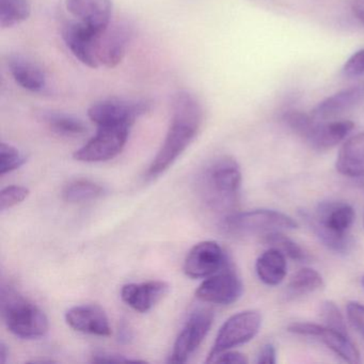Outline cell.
Instances as JSON below:
<instances>
[{"label":"cell","mask_w":364,"mask_h":364,"mask_svg":"<svg viewBox=\"0 0 364 364\" xmlns=\"http://www.w3.org/2000/svg\"><path fill=\"white\" fill-rule=\"evenodd\" d=\"M203 121L201 104L191 93L180 91L173 97L172 117L165 140L146 170V180L167 171L196 139Z\"/></svg>","instance_id":"6da1fadb"},{"label":"cell","mask_w":364,"mask_h":364,"mask_svg":"<svg viewBox=\"0 0 364 364\" xmlns=\"http://www.w3.org/2000/svg\"><path fill=\"white\" fill-rule=\"evenodd\" d=\"M242 186V170L229 155L213 159L200 174L198 189L203 203L217 214L234 213Z\"/></svg>","instance_id":"7a4b0ae2"},{"label":"cell","mask_w":364,"mask_h":364,"mask_svg":"<svg viewBox=\"0 0 364 364\" xmlns=\"http://www.w3.org/2000/svg\"><path fill=\"white\" fill-rule=\"evenodd\" d=\"M300 217L316 237L330 250L346 253L350 249L349 230L355 221V210L345 202H323L314 214L300 210Z\"/></svg>","instance_id":"3957f363"},{"label":"cell","mask_w":364,"mask_h":364,"mask_svg":"<svg viewBox=\"0 0 364 364\" xmlns=\"http://www.w3.org/2000/svg\"><path fill=\"white\" fill-rule=\"evenodd\" d=\"M1 316L8 330L23 340H38L48 332L50 323L46 313L11 285L3 284Z\"/></svg>","instance_id":"277c9868"},{"label":"cell","mask_w":364,"mask_h":364,"mask_svg":"<svg viewBox=\"0 0 364 364\" xmlns=\"http://www.w3.org/2000/svg\"><path fill=\"white\" fill-rule=\"evenodd\" d=\"M221 227L232 235L265 234L281 230H295L298 223L284 213L272 210L234 212L223 217Z\"/></svg>","instance_id":"5b68a950"},{"label":"cell","mask_w":364,"mask_h":364,"mask_svg":"<svg viewBox=\"0 0 364 364\" xmlns=\"http://www.w3.org/2000/svg\"><path fill=\"white\" fill-rule=\"evenodd\" d=\"M131 129L125 125L97 127V134L85 146L75 151L74 159L92 164L114 159L127 146Z\"/></svg>","instance_id":"8992f818"},{"label":"cell","mask_w":364,"mask_h":364,"mask_svg":"<svg viewBox=\"0 0 364 364\" xmlns=\"http://www.w3.org/2000/svg\"><path fill=\"white\" fill-rule=\"evenodd\" d=\"M261 325L262 316L257 311L247 310L232 315L219 329L206 362L223 351L252 340L259 333Z\"/></svg>","instance_id":"52a82bcc"},{"label":"cell","mask_w":364,"mask_h":364,"mask_svg":"<svg viewBox=\"0 0 364 364\" xmlns=\"http://www.w3.org/2000/svg\"><path fill=\"white\" fill-rule=\"evenodd\" d=\"M150 109L151 104L148 101L110 97L93 104L89 108L88 116L97 127L125 125L132 127L138 118Z\"/></svg>","instance_id":"ba28073f"},{"label":"cell","mask_w":364,"mask_h":364,"mask_svg":"<svg viewBox=\"0 0 364 364\" xmlns=\"http://www.w3.org/2000/svg\"><path fill=\"white\" fill-rule=\"evenodd\" d=\"M214 321V313L210 309L200 308L189 315L184 327L174 342L169 363H186L203 342Z\"/></svg>","instance_id":"9c48e42d"},{"label":"cell","mask_w":364,"mask_h":364,"mask_svg":"<svg viewBox=\"0 0 364 364\" xmlns=\"http://www.w3.org/2000/svg\"><path fill=\"white\" fill-rule=\"evenodd\" d=\"M244 285L238 274L228 265L220 272L208 277L196 291V296L208 304L229 306L242 297Z\"/></svg>","instance_id":"30bf717a"},{"label":"cell","mask_w":364,"mask_h":364,"mask_svg":"<svg viewBox=\"0 0 364 364\" xmlns=\"http://www.w3.org/2000/svg\"><path fill=\"white\" fill-rule=\"evenodd\" d=\"M229 265V259L220 245L204 240L195 245L184 261L185 274L191 279L208 278Z\"/></svg>","instance_id":"8fae6325"},{"label":"cell","mask_w":364,"mask_h":364,"mask_svg":"<svg viewBox=\"0 0 364 364\" xmlns=\"http://www.w3.org/2000/svg\"><path fill=\"white\" fill-rule=\"evenodd\" d=\"M102 35L103 33L93 31L78 21L68 22L63 28V41L67 44L68 48L82 65L91 69L101 67L99 50Z\"/></svg>","instance_id":"7c38bea8"},{"label":"cell","mask_w":364,"mask_h":364,"mask_svg":"<svg viewBox=\"0 0 364 364\" xmlns=\"http://www.w3.org/2000/svg\"><path fill=\"white\" fill-rule=\"evenodd\" d=\"M287 330L298 336L318 338L328 348L348 363L357 364L361 362L359 350L351 342L348 334L336 331L327 326L310 323H291L287 327Z\"/></svg>","instance_id":"4fadbf2b"},{"label":"cell","mask_w":364,"mask_h":364,"mask_svg":"<svg viewBox=\"0 0 364 364\" xmlns=\"http://www.w3.org/2000/svg\"><path fill=\"white\" fill-rule=\"evenodd\" d=\"M65 321L72 329L82 333L97 336H109L112 334L107 314L97 304L73 306L65 313Z\"/></svg>","instance_id":"5bb4252c"},{"label":"cell","mask_w":364,"mask_h":364,"mask_svg":"<svg viewBox=\"0 0 364 364\" xmlns=\"http://www.w3.org/2000/svg\"><path fill=\"white\" fill-rule=\"evenodd\" d=\"M68 11L82 24L104 33L112 25V0H65Z\"/></svg>","instance_id":"9a60e30c"},{"label":"cell","mask_w":364,"mask_h":364,"mask_svg":"<svg viewBox=\"0 0 364 364\" xmlns=\"http://www.w3.org/2000/svg\"><path fill=\"white\" fill-rule=\"evenodd\" d=\"M132 39V28L127 23L110 25L107 31L101 36L100 41L99 60L101 67H118L127 54Z\"/></svg>","instance_id":"2e32d148"},{"label":"cell","mask_w":364,"mask_h":364,"mask_svg":"<svg viewBox=\"0 0 364 364\" xmlns=\"http://www.w3.org/2000/svg\"><path fill=\"white\" fill-rule=\"evenodd\" d=\"M170 287L161 280H150L141 283H129L121 289L123 301L139 313H146L161 301L168 293Z\"/></svg>","instance_id":"e0dca14e"},{"label":"cell","mask_w":364,"mask_h":364,"mask_svg":"<svg viewBox=\"0 0 364 364\" xmlns=\"http://www.w3.org/2000/svg\"><path fill=\"white\" fill-rule=\"evenodd\" d=\"M353 127L355 124L349 120L332 122L316 120L304 140L315 150L327 151L343 141Z\"/></svg>","instance_id":"ac0fdd59"},{"label":"cell","mask_w":364,"mask_h":364,"mask_svg":"<svg viewBox=\"0 0 364 364\" xmlns=\"http://www.w3.org/2000/svg\"><path fill=\"white\" fill-rule=\"evenodd\" d=\"M362 100H364V82L343 89L323 100L313 109L311 116L317 121L328 120L350 109Z\"/></svg>","instance_id":"d6986e66"},{"label":"cell","mask_w":364,"mask_h":364,"mask_svg":"<svg viewBox=\"0 0 364 364\" xmlns=\"http://www.w3.org/2000/svg\"><path fill=\"white\" fill-rule=\"evenodd\" d=\"M8 68L14 80L25 90L42 92L46 88V76L43 70L27 57L14 54L8 58Z\"/></svg>","instance_id":"ffe728a7"},{"label":"cell","mask_w":364,"mask_h":364,"mask_svg":"<svg viewBox=\"0 0 364 364\" xmlns=\"http://www.w3.org/2000/svg\"><path fill=\"white\" fill-rule=\"evenodd\" d=\"M336 170L349 178L364 176V133L349 138L338 152Z\"/></svg>","instance_id":"44dd1931"},{"label":"cell","mask_w":364,"mask_h":364,"mask_svg":"<svg viewBox=\"0 0 364 364\" xmlns=\"http://www.w3.org/2000/svg\"><path fill=\"white\" fill-rule=\"evenodd\" d=\"M255 272L264 284L277 287L287 276V255L279 249L270 247L257 259Z\"/></svg>","instance_id":"7402d4cb"},{"label":"cell","mask_w":364,"mask_h":364,"mask_svg":"<svg viewBox=\"0 0 364 364\" xmlns=\"http://www.w3.org/2000/svg\"><path fill=\"white\" fill-rule=\"evenodd\" d=\"M41 120L54 133L65 137H77L87 132V127L80 119L65 112H43Z\"/></svg>","instance_id":"603a6c76"},{"label":"cell","mask_w":364,"mask_h":364,"mask_svg":"<svg viewBox=\"0 0 364 364\" xmlns=\"http://www.w3.org/2000/svg\"><path fill=\"white\" fill-rule=\"evenodd\" d=\"M104 193L105 189L102 185L88 178H77L65 185L63 198L69 203H84L99 199Z\"/></svg>","instance_id":"cb8c5ba5"},{"label":"cell","mask_w":364,"mask_h":364,"mask_svg":"<svg viewBox=\"0 0 364 364\" xmlns=\"http://www.w3.org/2000/svg\"><path fill=\"white\" fill-rule=\"evenodd\" d=\"M323 287V277L312 268L298 270L287 285V295L289 298L301 297Z\"/></svg>","instance_id":"d4e9b609"},{"label":"cell","mask_w":364,"mask_h":364,"mask_svg":"<svg viewBox=\"0 0 364 364\" xmlns=\"http://www.w3.org/2000/svg\"><path fill=\"white\" fill-rule=\"evenodd\" d=\"M31 6L28 0H0V26L12 28L28 20Z\"/></svg>","instance_id":"484cf974"},{"label":"cell","mask_w":364,"mask_h":364,"mask_svg":"<svg viewBox=\"0 0 364 364\" xmlns=\"http://www.w3.org/2000/svg\"><path fill=\"white\" fill-rule=\"evenodd\" d=\"M262 242L272 248L279 249L294 261L300 262V263L310 261L311 257L308 252L304 250L297 242H294L291 238L281 233L280 231H272L263 234Z\"/></svg>","instance_id":"4316f807"},{"label":"cell","mask_w":364,"mask_h":364,"mask_svg":"<svg viewBox=\"0 0 364 364\" xmlns=\"http://www.w3.org/2000/svg\"><path fill=\"white\" fill-rule=\"evenodd\" d=\"M27 161V156L16 146L1 142L0 144V176L20 169Z\"/></svg>","instance_id":"83f0119b"},{"label":"cell","mask_w":364,"mask_h":364,"mask_svg":"<svg viewBox=\"0 0 364 364\" xmlns=\"http://www.w3.org/2000/svg\"><path fill=\"white\" fill-rule=\"evenodd\" d=\"M283 121L294 133L304 139L316 120L312 116H309L304 112H298V110H289L283 114Z\"/></svg>","instance_id":"f1b7e54d"},{"label":"cell","mask_w":364,"mask_h":364,"mask_svg":"<svg viewBox=\"0 0 364 364\" xmlns=\"http://www.w3.org/2000/svg\"><path fill=\"white\" fill-rule=\"evenodd\" d=\"M29 195H31V191L25 186L11 185V186L5 187L0 193V210L5 212L18 205L24 202Z\"/></svg>","instance_id":"f546056e"},{"label":"cell","mask_w":364,"mask_h":364,"mask_svg":"<svg viewBox=\"0 0 364 364\" xmlns=\"http://www.w3.org/2000/svg\"><path fill=\"white\" fill-rule=\"evenodd\" d=\"M321 316L325 321V326L336 330V331L347 333L346 323H345L344 317L342 313L338 310V306L334 302L327 301L323 302L321 306Z\"/></svg>","instance_id":"4dcf8cb0"},{"label":"cell","mask_w":364,"mask_h":364,"mask_svg":"<svg viewBox=\"0 0 364 364\" xmlns=\"http://www.w3.org/2000/svg\"><path fill=\"white\" fill-rule=\"evenodd\" d=\"M346 315L351 327L364 336V304L349 301L346 306Z\"/></svg>","instance_id":"1f68e13d"},{"label":"cell","mask_w":364,"mask_h":364,"mask_svg":"<svg viewBox=\"0 0 364 364\" xmlns=\"http://www.w3.org/2000/svg\"><path fill=\"white\" fill-rule=\"evenodd\" d=\"M343 74L351 78L364 75V48L349 57L343 67Z\"/></svg>","instance_id":"d6a6232c"},{"label":"cell","mask_w":364,"mask_h":364,"mask_svg":"<svg viewBox=\"0 0 364 364\" xmlns=\"http://www.w3.org/2000/svg\"><path fill=\"white\" fill-rule=\"evenodd\" d=\"M208 363L246 364L248 363V359L244 353L229 349V350L223 351V353L215 355Z\"/></svg>","instance_id":"836d02e7"},{"label":"cell","mask_w":364,"mask_h":364,"mask_svg":"<svg viewBox=\"0 0 364 364\" xmlns=\"http://www.w3.org/2000/svg\"><path fill=\"white\" fill-rule=\"evenodd\" d=\"M277 353L274 345L267 343L262 347L257 355V363L259 364H276Z\"/></svg>","instance_id":"e575fe53"},{"label":"cell","mask_w":364,"mask_h":364,"mask_svg":"<svg viewBox=\"0 0 364 364\" xmlns=\"http://www.w3.org/2000/svg\"><path fill=\"white\" fill-rule=\"evenodd\" d=\"M92 362H139V360L129 359V358H125L124 355H119V353H97L92 355Z\"/></svg>","instance_id":"d590c367"},{"label":"cell","mask_w":364,"mask_h":364,"mask_svg":"<svg viewBox=\"0 0 364 364\" xmlns=\"http://www.w3.org/2000/svg\"><path fill=\"white\" fill-rule=\"evenodd\" d=\"M133 331H132L129 326L125 323H121L118 331L119 342H120L121 344H129V343H131V341L133 340Z\"/></svg>","instance_id":"8d00e7d4"},{"label":"cell","mask_w":364,"mask_h":364,"mask_svg":"<svg viewBox=\"0 0 364 364\" xmlns=\"http://www.w3.org/2000/svg\"><path fill=\"white\" fill-rule=\"evenodd\" d=\"M353 12L355 18L364 24V0H355L353 4Z\"/></svg>","instance_id":"74e56055"},{"label":"cell","mask_w":364,"mask_h":364,"mask_svg":"<svg viewBox=\"0 0 364 364\" xmlns=\"http://www.w3.org/2000/svg\"><path fill=\"white\" fill-rule=\"evenodd\" d=\"M9 347L4 342L0 343V362L1 363H7L8 359H9Z\"/></svg>","instance_id":"f35d334b"},{"label":"cell","mask_w":364,"mask_h":364,"mask_svg":"<svg viewBox=\"0 0 364 364\" xmlns=\"http://www.w3.org/2000/svg\"><path fill=\"white\" fill-rule=\"evenodd\" d=\"M361 284L364 287V276L361 278Z\"/></svg>","instance_id":"ab89813d"}]
</instances>
